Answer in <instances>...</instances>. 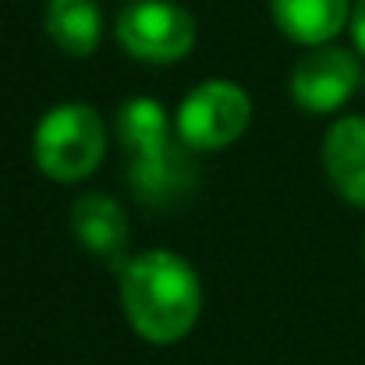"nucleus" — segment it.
Instances as JSON below:
<instances>
[{"mask_svg":"<svg viewBox=\"0 0 365 365\" xmlns=\"http://www.w3.org/2000/svg\"><path fill=\"white\" fill-rule=\"evenodd\" d=\"M362 61L355 50L348 46H309L287 78L291 100L305 110V114H337L359 89H362Z\"/></svg>","mask_w":365,"mask_h":365,"instance_id":"nucleus-6","label":"nucleus"},{"mask_svg":"<svg viewBox=\"0 0 365 365\" xmlns=\"http://www.w3.org/2000/svg\"><path fill=\"white\" fill-rule=\"evenodd\" d=\"M323 170L334 185V192L355 206L365 210V118L348 114L330 124L323 135Z\"/></svg>","mask_w":365,"mask_h":365,"instance_id":"nucleus-8","label":"nucleus"},{"mask_svg":"<svg viewBox=\"0 0 365 365\" xmlns=\"http://www.w3.org/2000/svg\"><path fill=\"white\" fill-rule=\"evenodd\" d=\"M114 135L128 149V185L142 206L170 210L195 192L199 170L192 149L178 138L174 118L160 100L128 96L114 114Z\"/></svg>","mask_w":365,"mask_h":365,"instance_id":"nucleus-2","label":"nucleus"},{"mask_svg":"<svg viewBox=\"0 0 365 365\" xmlns=\"http://www.w3.org/2000/svg\"><path fill=\"white\" fill-rule=\"evenodd\" d=\"M118 291L128 327L145 344L185 341L202 316V280L195 266L170 248H145L118 266Z\"/></svg>","mask_w":365,"mask_h":365,"instance_id":"nucleus-1","label":"nucleus"},{"mask_svg":"<svg viewBox=\"0 0 365 365\" xmlns=\"http://www.w3.org/2000/svg\"><path fill=\"white\" fill-rule=\"evenodd\" d=\"M351 0H269L277 29L302 46L334 43L351 25Z\"/></svg>","mask_w":365,"mask_h":365,"instance_id":"nucleus-9","label":"nucleus"},{"mask_svg":"<svg viewBox=\"0 0 365 365\" xmlns=\"http://www.w3.org/2000/svg\"><path fill=\"white\" fill-rule=\"evenodd\" d=\"M351 43H355V50L365 57V0H355V7H351Z\"/></svg>","mask_w":365,"mask_h":365,"instance_id":"nucleus-11","label":"nucleus"},{"mask_svg":"<svg viewBox=\"0 0 365 365\" xmlns=\"http://www.w3.org/2000/svg\"><path fill=\"white\" fill-rule=\"evenodd\" d=\"M43 29L68 57H93L103 39V14L96 0H46Z\"/></svg>","mask_w":365,"mask_h":365,"instance_id":"nucleus-10","label":"nucleus"},{"mask_svg":"<svg viewBox=\"0 0 365 365\" xmlns=\"http://www.w3.org/2000/svg\"><path fill=\"white\" fill-rule=\"evenodd\" d=\"M114 36L124 53L142 64H178L195 50L199 25L174 0H131L114 21Z\"/></svg>","mask_w":365,"mask_h":365,"instance_id":"nucleus-4","label":"nucleus"},{"mask_svg":"<svg viewBox=\"0 0 365 365\" xmlns=\"http://www.w3.org/2000/svg\"><path fill=\"white\" fill-rule=\"evenodd\" d=\"M71 235L89 255L110 259L114 266L124 262V248H128V217H124L121 202L107 192H82L71 202L68 213Z\"/></svg>","mask_w":365,"mask_h":365,"instance_id":"nucleus-7","label":"nucleus"},{"mask_svg":"<svg viewBox=\"0 0 365 365\" xmlns=\"http://www.w3.org/2000/svg\"><path fill=\"white\" fill-rule=\"evenodd\" d=\"M107 156V124L96 107L68 100L50 107L32 128V160L57 185H78L100 170Z\"/></svg>","mask_w":365,"mask_h":365,"instance_id":"nucleus-3","label":"nucleus"},{"mask_svg":"<svg viewBox=\"0 0 365 365\" xmlns=\"http://www.w3.org/2000/svg\"><path fill=\"white\" fill-rule=\"evenodd\" d=\"M362 255H365V242H362Z\"/></svg>","mask_w":365,"mask_h":365,"instance_id":"nucleus-12","label":"nucleus"},{"mask_svg":"<svg viewBox=\"0 0 365 365\" xmlns=\"http://www.w3.org/2000/svg\"><path fill=\"white\" fill-rule=\"evenodd\" d=\"M248 124H252V100L242 86L227 78L199 82L174 114L178 138L192 153H220L235 145Z\"/></svg>","mask_w":365,"mask_h":365,"instance_id":"nucleus-5","label":"nucleus"}]
</instances>
